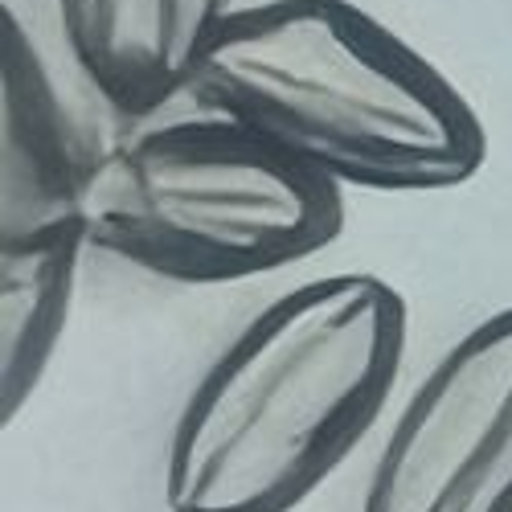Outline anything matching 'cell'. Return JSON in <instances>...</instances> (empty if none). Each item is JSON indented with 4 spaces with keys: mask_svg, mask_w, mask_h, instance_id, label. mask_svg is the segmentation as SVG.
<instances>
[{
    "mask_svg": "<svg viewBox=\"0 0 512 512\" xmlns=\"http://www.w3.org/2000/svg\"><path fill=\"white\" fill-rule=\"evenodd\" d=\"M189 95L336 189L443 193L488 160L484 123L463 91L353 0L234 9Z\"/></svg>",
    "mask_w": 512,
    "mask_h": 512,
    "instance_id": "2",
    "label": "cell"
},
{
    "mask_svg": "<svg viewBox=\"0 0 512 512\" xmlns=\"http://www.w3.org/2000/svg\"><path fill=\"white\" fill-rule=\"evenodd\" d=\"M82 250H91L82 230L0 242V390H5V422H17V414L29 406L58 353L78 287Z\"/></svg>",
    "mask_w": 512,
    "mask_h": 512,
    "instance_id": "7",
    "label": "cell"
},
{
    "mask_svg": "<svg viewBox=\"0 0 512 512\" xmlns=\"http://www.w3.org/2000/svg\"><path fill=\"white\" fill-rule=\"evenodd\" d=\"M103 148L66 107L46 54L5 9L0 62V242L82 230V201ZM87 234V230H82Z\"/></svg>",
    "mask_w": 512,
    "mask_h": 512,
    "instance_id": "5",
    "label": "cell"
},
{
    "mask_svg": "<svg viewBox=\"0 0 512 512\" xmlns=\"http://www.w3.org/2000/svg\"><path fill=\"white\" fill-rule=\"evenodd\" d=\"M406 304L340 271L271 300L209 361L164 451L168 512H295L390 402Z\"/></svg>",
    "mask_w": 512,
    "mask_h": 512,
    "instance_id": "1",
    "label": "cell"
},
{
    "mask_svg": "<svg viewBox=\"0 0 512 512\" xmlns=\"http://www.w3.org/2000/svg\"><path fill=\"white\" fill-rule=\"evenodd\" d=\"M70 58L123 119H152L189 95L193 70L234 0H54Z\"/></svg>",
    "mask_w": 512,
    "mask_h": 512,
    "instance_id": "6",
    "label": "cell"
},
{
    "mask_svg": "<svg viewBox=\"0 0 512 512\" xmlns=\"http://www.w3.org/2000/svg\"><path fill=\"white\" fill-rule=\"evenodd\" d=\"M345 226L336 185L222 115L160 119L103 148L87 246L173 283H238L324 250Z\"/></svg>",
    "mask_w": 512,
    "mask_h": 512,
    "instance_id": "3",
    "label": "cell"
},
{
    "mask_svg": "<svg viewBox=\"0 0 512 512\" xmlns=\"http://www.w3.org/2000/svg\"><path fill=\"white\" fill-rule=\"evenodd\" d=\"M357 512H512V308L467 328L410 390Z\"/></svg>",
    "mask_w": 512,
    "mask_h": 512,
    "instance_id": "4",
    "label": "cell"
}]
</instances>
